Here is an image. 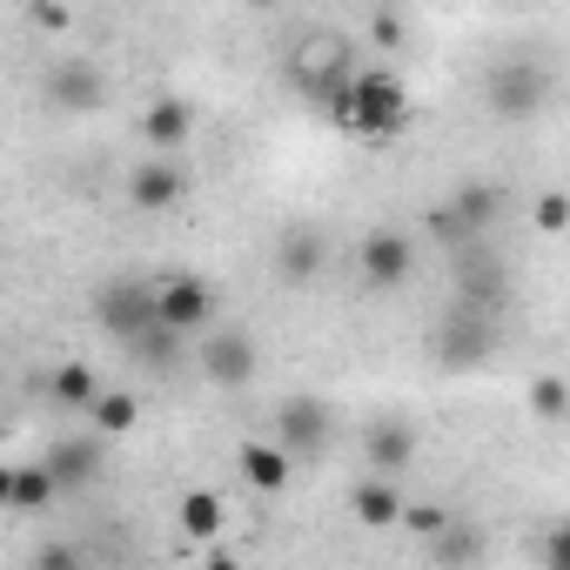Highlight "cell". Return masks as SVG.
Returning a JSON list of instances; mask_svg holds the SVG:
<instances>
[{"instance_id": "5", "label": "cell", "mask_w": 570, "mask_h": 570, "mask_svg": "<svg viewBox=\"0 0 570 570\" xmlns=\"http://www.w3.org/2000/svg\"><path fill=\"white\" fill-rule=\"evenodd\" d=\"M543 101H550V68L543 61L517 55V61L490 68V115L497 121H530V115H543Z\"/></svg>"}, {"instance_id": "28", "label": "cell", "mask_w": 570, "mask_h": 570, "mask_svg": "<svg viewBox=\"0 0 570 570\" xmlns=\"http://www.w3.org/2000/svg\"><path fill=\"white\" fill-rule=\"evenodd\" d=\"M543 570H570V530L563 523L543 530Z\"/></svg>"}, {"instance_id": "21", "label": "cell", "mask_w": 570, "mask_h": 570, "mask_svg": "<svg viewBox=\"0 0 570 570\" xmlns=\"http://www.w3.org/2000/svg\"><path fill=\"white\" fill-rule=\"evenodd\" d=\"M175 517H181V530H188L195 543H215V537H222V497H215V490H188Z\"/></svg>"}, {"instance_id": "15", "label": "cell", "mask_w": 570, "mask_h": 570, "mask_svg": "<svg viewBox=\"0 0 570 570\" xmlns=\"http://www.w3.org/2000/svg\"><path fill=\"white\" fill-rule=\"evenodd\" d=\"M275 430H282V450H323L330 443V410L316 403V396H289V403H282L275 410Z\"/></svg>"}, {"instance_id": "31", "label": "cell", "mask_w": 570, "mask_h": 570, "mask_svg": "<svg viewBox=\"0 0 570 570\" xmlns=\"http://www.w3.org/2000/svg\"><path fill=\"white\" fill-rule=\"evenodd\" d=\"M195 570H242V563H235V557H222V550H215V557H202V563H195Z\"/></svg>"}, {"instance_id": "1", "label": "cell", "mask_w": 570, "mask_h": 570, "mask_svg": "<svg viewBox=\"0 0 570 570\" xmlns=\"http://www.w3.org/2000/svg\"><path fill=\"white\" fill-rule=\"evenodd\" d=\"M336 108V121L350 128V135H363V141H390V135H403L410 128V88L390 75V68H363V75H350V88L330 101Z\"/></svg>"}, {"instance_id": "18", "label": "cell", "mask_w": 570, "mask_h": 570, "mask_svg": "<svg viewBox=\"0 0 570 570\" xmlns=\"http://www.w3.org/2000/svg\"><path fill=\"white\" fill-rule=\"evenodd\" d=\"M423 550H430V563H436V570H470V563L483 557V530H476V523H463V517H450Z\"/></svg>"}, {"instance_id": "11", "label": "cell", "mask_w": 570, "mask_h": 570, "mask_svg": "<svg viewBox=\"0 0 570 570\" xmlns=\"http://www.w3.org/2000/svg\"><path fill=\"white\" fill-rule=\"evenodd\" d=\"M323 262H330V248H323V235H316V228L289 222V228L275 235V282L303 289V282H316V275H323Z\"/></svg>"}, {"instance_id": "25", "label": "cell", "mask_w": 570, "mask_h": 570, "mask_svg": "<svg viewBox=\"0 0 570 570\" xmlns=\"http://www.w3.org/2000/svg\"><path fill=\"white\" fill-rule=\"evenodd\" d=\"M28 570H88V550L68 543V537H48V543H35V563Z\"/></svg>"}, {"instance_id": "12", "label": "cell", "mask_w": 570, "mask_h": 570, "mask_svg": "<svg viewBox=\"0 0 570 570\" xmlns=\"http://www.w3.org/2000/svg\"><path fill=\"white\" fill-rule=\"evenodd\" d=\"M188 195V175L175 168V161H135V175H128V202L141 208V215H168L175 202Z\"/></svg>"}, {"instance_id": "16", "label": "cell", "mask_w": 570, "mask_h": 570, "mask_svg": "<svg viewBox=\"0 0 570 570\" xmlns=\"http://www.w3.org/2000/svg\"><path fill=\"white\" fill-rule=\"evenodd\" d=\"M403 483H390V476H363V483H350V517L363 523V530H396V517H403Z\"/></svg>"}, {"instance_id": "27", "label": "cell", "mask_w": 570, "mask_h": 570, "mask_svg": "<svg viewBox=\"0 0 570 570\" xmlns=\"http://www.w3.org/2000/svg\"><path fill=\"white\" fill-rule=\"evenodd\" d=\"M530 222H537L543 235H563V222H570V202H563V188H543V195H537V208H530Z\"/></svg>"}, {"instance_id": "23", "label": "cell", "mask_w": 570, "mask_h": 570, "mask_svg": "<svg viewBox=\"0 0 570 570\" xmlns=\"http://www.w3.org/2000/svg\"><path fill=\"white\" fill-rule=\"evenodd\" d=\"M128 356H135V363H148V370H175V363H181V336L148 330V336H135V343H128Z\"/></svg>"}, {"instance_id": "22", "label": "cell", "mask_w": 570, "mask_h": 570, "mask_svg": "<svg viewBox=\"0 0 570 570\" xmlns=\"http://www.w3.org/2000/svg\"><path fill=\"white\" fill-rule=\"evenodd\" d=\"M55 497H61V490L48 483V470H41V463H21V470H14V490H8V510H48Z\"/></svg>"}, {"instance_id": "17", "label": "cell", "mask_w": 570, "mask_h": 570, "mask_svg": "<svg viewBox=\"0 0 570 570\" xmlns=\"http://www.w3.org/2000/svg\"><path fill=\"white\" fill-rule=\"evenodd\" d=\"M363 443H370V463H376V476H390V483H396V476L416 463V430H410V423H396V416L370 423V436H363Z\"/></svg>"}, {"instance_id": "14", "label": "cell", "mask_w": 570, "mask_h": 570, "mask_svg": "<svg viewBox=\"0 0 570 570\" xmlns=\"http://www.w3.org/2000/svg\"><path fill=\"white\" fill-rule=\"evenodd\" d=\"M235 470L248 476V490H262V497H282V490H289V476H296V456L289 450H282V443H242L235 450Z\"/></svg>"}, {"instance_id": "32", "label": "cell", "mask_w": 570, "mask_h": 570, "mask_svg": "<svg viewBox=\"0 0 570 570\" xmlns=\"http://www.w3.org/2000/svg\"><path fill=\"white\" fill-rule=\"evenodd\" d=\"M8 490H14V470H8V463H0V510H8Z\"/></svg>"}, {"instance_id": "24", "label": "cell", "mask_w": 570, "mask_h": 570, "mask_svg": "<svg viewBox=\"0 0 570 570\" xmlns=\"http://www.w3.org/2000/svg\"><path fill=\"white\" fill-rule=\"evenodd\" d=\"M530 410H537L543 423H563V416H570V383H563V376H537V383H530Z\"/></svg>"}, {"instance_id": "29", "label": "cell", "mask_w": 570, "mask_h": 570, "mask_svg": "<svg viewBox=\"0 0 570 570\" xmlns=\"http://www.w3.org/2000/svg\"><path fill=\"white\" fill-rule=\"evenodd\" d=\"M28 28H48V35H61V28H75V14H68V8H28Z\"/></svg>"}, {"instance_id": "3", "label": "cell", "mask_w": 570, "mask_h": 570, "mask_svg": "<svg viewBox=\"0 0 570 570\" xmlns=\"http://www.w3.org/2000/svg\"><path fill=\"white\" fill-rule=\"evenodd\" d=\"M497 215H503V188H497V181H463L450 202L430 208V228H436L450 248H476V235H483Z\"/></svg>"}, {"instance_id": "26", "label": "cell", "mask_w": 570, "mask_h": 570, "mask_svg": "<svg viewBox=\"0 0 570 570\" xmlns=\"http://www.w3.org/2000/svg\"><path fill=\"white\" fill-rule=\"evenodd\" d=\"M443 523H450V510H443V503H403V517H396V530H410V537H423V543H430Z\"/></svg>"}, {"instance_id": "9", "label": "cell", "mask_w": 570, "mask_h": 570, "mask_svg": "<svg viewBox=\"0 0 570 570\" xmlns=\"http://www.w3.org/2000/svg\"><path fill=\"white\" fill-rule=\"evenodd\" d=\"M188 141H195V108H188V101L161 95V101H148V108H141V148H148V155L175 161Z\"/></svg>"}, {"instance_id": "6", "label": "cell", "mask_w": 570, "mask_h": 570, "mask_svg": "<svg viewBox=\"0 0 570 570\" xmlns=\"http://www.w3.org/2000/svg\"><path fill=\"white\" fill-rule=\"evenodd\" d=\"M195 363H202V376H208L215 390H242V383H255L262 350H255L248 330H202V336H195Z\"/></svg>"}, {"instance_id": "13", "label": "cell", "mask_w": 570, "mask_h": 570, "mask_svg": "<svg viewBox=\"0 0 570 570\" xmlns=\"http://www.w3.org/2000/svg\"><path fill=\"white\" fill-rule=\"evenodd\" d=\"M41 470H48V483H55L61 497L81 490V483L101 470V436H95V430H88V436H61V443L41 456Z\"/></svg>"}, {"instance_id": "30", "label": "cell", "mask_w": 570, "mask_h": 570, "mask_svg": "<svg viewBox=\"0 0 570 570\" xmlns=\"http://www.w3.org/2000/svg\"><path fill=\"white\" fill-rule=\"evenodd\" d=\"M376 41H403V21L396 14H376Z\"/></svg>"}, {"instance_id": "8", "label": "cell", "mask_w": 570, "mask_h": 570, "mask_svg": "<svg viewBox=\"0 0 570 570\" xmlns=\"http://www.w3.org/2000/svg\"><path fill=\"white\" fill-rule=\"evenodd\" d=\"M108 101V75L88 61V55H61L55 68H48V108H61V115H95Z\"/></svg>"}, {"instance_id": "2", "label": "cell", "mask_w": 570, "mask_h": 570, "mask_svg": "<svg viewBox=\"0 0 570 570\" xmlns=\"http://www.w3.org/2000/svg\"><path fill=\"white\" fill-rule=\"evenodd\" d=\"M155 330H168V336H202V330H215V289L202 275H155Z\"/></svg>"}, {"instance_id": "7", "label": "cell", "mask_w": 570, "mask_h": 570, "mask_svg": "<svg viewBox=\"0 0 570 570\" xmlns=\"http://www.w3.org/2000/svg\"><path fill=\"white\" fill-rule=\"evenodd\" d=\"M416 268V242L403 228H370L363 248H356V275H363V289H403Z\"/></svg>"}, {"instance_id": "10", "label": "cell", "mask_w": 570, "mask_h": 570, "mask_svg": "<svg viewBox=\"0 0 570 570\" xmlns=\"http://www.w3.org/2000/svg\"><path fill=\"white\" fill-rule=\"evenodd\" d=\"M490 350H497V323L476 316V309H456V316L436 330V363H450V370H470V363H483Z\"/></svg>"}, {"instance_id": "20", "label": "cell", "mask_w": 570, "mask_h": 570, "mask_svg": "<svg viewBox=\"0 0 570 570\" xmlns=\"http://www.w3.org/2000/svg\"><path fill=\"white\" fill-rule=\"evenodd\" d=\"M48 396H55L61 410H81V416H88V410H95V396H101V376H95L88 363H61V370L48 376Z\"/></svg>"}, {"instance_id": "4", "label": "cell", "mask_w": 570, "mask_h": 570, "mask_svg": "<svg viewBox=\"0 0 570 570\" xmlns=\"http://www.w3.org/2000/svg\"><path fill=\"white\" fill-rule=\"evenodd\" d=\"M95 316L115 343H135L155 330V275H115L101 282V296H95Z\"/></svg>"}, {"instance_id": "19", "label": "cell", "mask_w": 570, "mask_h": 570, "mask_svg": "<svg viewBox=\"0 0 570 570\" xmlns=\"http://www.w3.org/2000/svg\"><path fill=\"white\" fill-rule=\"evenodd\" d=\"M141 423V396H128V390H101L95 396V410H88V430L108 443V436H128Z\"/></svg>"}]
</instances>
